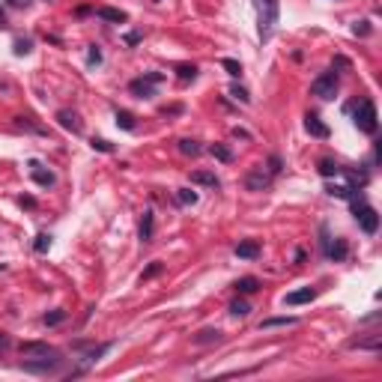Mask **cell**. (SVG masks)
I'll use <instances>...</instances> for the list:
<instances>
[{"label": "cell", "instance_id": "obj_1", "mask_svg": "<svg viewBox=\"0 0 382 382\" xmlns=\"http://www.w3.org/2000/svg\"><path fill=\"white\" fill-rule=\"evenodd\" d=\"M355 126L364 134H376V126H379V117H376V105L370 99H361L358 108H355Z\"/></svg>", "mask_w": 382, "mask_h": 382}, {"label": "cell", "instance_id": "obj_2", "mask_svg": "<svg viewBox=\"0 0 382 382\" xmlns=\"http://www.w3.org/2000/svg\"><path fill=\"white\" fill-rule=\"evenodd\" d=\"M352 215H355V221L361 224V230H364L367 236H373V233L379 230V215H376V209L367 206L361 197H358V200L352 197Z\"/></svg>", "mask_w": 382, "mask_h": 382}, {"label": "cell", "instance_id": "obj_3", "mask_svg": "<svg viewBox=\"0 0 382 382\" xmlns=\"http://www.w3.org/2000/svg\"><path fill=\"white\" fill-rule=\"evenodd\" d=\"M257 6H260V39L269 42L278 24V0H257Z\"/></svg>", "mask_w": 382, "mask_h": 382}, {"label": "cell", "instance_id": "obj_4", "mask_svg": "<svg viewBox=\"0 0 382 382\" xmlns=\"http://www.w3.org/2000/svg\"><path fill=\"white\" fill-rule=\"evenodd\" d=\"M72 350L81 352V361H84V364H96V361H99L105 352L114 350V341H108V344H99V347H96V344H87V341H75V344H72Z\"/></svg>", "mask_w": 382, "mask_h": 382}, {"label": "cell", "instance_id": "obj_5", "mask_svg": "<svg viewBox=\"0 0 382 382\" xmlns=\"http://www.w3.org/2000/svg\"><path fill=\"white\" fill-rule=\"evenodd\" d=\"M60 355H45V358H30V361H21V370L27 373H57L60 370Z\"/></svg>", "mask_w": 382, "mask_h": 382}, {"label": "cell", "instance_id": "obj_6", "mask_svg": "<svg viewBox=\"0 0 382 382\" xmlns=\"http://www.w3.org/2000/svg\"><path fill=\"white\" fill-rule=\"evenodd\" d=\"M311 93L319 96V99H335V96H338V72L331 69V72L319 75L317 81L311 84Z\"/></svg>", "mask_w": 382, "mask_h": 382}, {"label": "cell", "instance_id": "obj_7", "mask_svg": "<svg viewBox=\"0 0 382 382\" xmlns=\"http://www.w3.org/2000/svg\"><path fill=\"white\" fill-rule=\"evenodd\" d=\"M24 358H45V355H60V352L54 350V347H48V344H39V341H27V344H21L18 347Z\"/></svg>", "mask_w": 382, "mask_h": 382}, {"label": "cell", "instance_id": "obj_8", "mask_svg": "<svg viewBox=\"0 0 382 382\" xmlns=\"http://www.w3.org/2000/svg\"><path fill=\"white\" fill-rule=\"evenodd\" d=\"M245 188L248 191H266L269 188V173H266L263 167L248 170V173H245Z\"/></svg>", "mask_w": 382, "mask_h": 382}, {"label": "cell", "instance_id": "obj_9", "mask_svg": "<svg viewBox=\"0 0 382 382\" xmlns=\"http://www.w3.org/2000/svg\"><path fill=\"white\" fill-rule=\"evenodd\" d=\"M128 90H131V96H137V99H153L156 96V81H150V75H144V78H134L128 84Z\"/></svg>", "mask_w": 382, "mask_h": 382}, {"label": "cell", "instance_id": "obj_10", "mask_svg": "<svg viewBox=\"0 0 382 382\" xmlns=\"http://www.w3.org/2000/svg\"><path fill=\"white\" fill-rule=\"evenodd\" d=\"M314 299H317V290H311V287H302V290H293V293H287V296H284V305L296 308V305H308V302H314Z\"/></svg>", "mask_w": 382, "mask_h": 382}, {"label": "cell", "instance_id": "obj_11", "mask_svg": "<svg viewBox=\"0 0 382 382\" xmlns=\"http://www.w3.org/2000/svg\"><path fill=\"white\" fill-rule=\"evenodd\" d=\"M305 128H308V134H311V137H322V140L331 134V131H328V126L319 120L317 114H308V117H305Z\"/></svg>", "mask_w": 382, "mask_h": 382}, {"label": "cell", "instance_id": "obj_12", "mask_svg": "<svg viewBox=\"0 0 382 382\" xmlns=\"http://www.w3.org/2000/svg\"><path fill=\"white\" fill-rule=\"evenodd\" d=\"M96 15H99L102 21H111V24H126L128 21L126 12H123V9H114V6H99Z\"/></svg>", "mask_w": 382, "mask_h": 382}, {"label": "cell", "instance_id": "obj_13", "mask_svg": "<svg viewBox=\"0 0 382 382\" xmlns=\"http://www.w3.org/2000/svg\"><path fill=\"white\" fill-rule=\"evenodd\" d=\"M325 257L335 260V263H344V260L350 257V245H347V239H335V245L325 248Z\"/></svg>", "mask_w": 382, "mask_h": 382}, {"label": "cell", "instance_id": "obj_14", "mask_svg": "<svg viewBox=\"0 0 382 382\" xmlns=\"http://www.w3.org/2000/svg\"><path fill=\"white\" fill-rule=\"evenodd\" d=\"M57 123H60L66 131H72V134H81V120H78L75 111H60V114H57Z\"/></svg>", "mask_w": 382, "mask_h": 382}, {"label": "cell", "instance_id": "obj_15", "mask_svg": "<svg viewBox=\"0 0 382 382\" xmlns=\"http://www.w3.org/2000/svg\"><path fill=\"white\" fill-rule=\"evenodd\" d=\"M221 331H218V328H200V331H197V335H194V344H197V347H206V344H221Z\"/></svg>", "mask_w": 382, "mask_h": 382}, {"label": "cell", "instance_id": "obj_16", "mask_svg": "<svg viewBox=\"0 0 382 382\" xmlns=\"http://www.w3.org/2000/svg\"><path fill=\"white\" fill-rule=\"evenodd\" d=\"M236 257H239V260H257V257H260V242H254V239L239 242V245H236Z\"/></svg>", "mask_w": 382, "mask_h": 382}, {"label": "cell", "instance_id": "obj_17", "mask_svg": "<svg viewBox=\"0 0 382 382\" xmlns=\"http://www.w3.org/2000/svg\"><path fill=\"white\" fill-rule=\"evenodd\" d=\"M137 233H140V242H153V233H156V215L153 212H144Z\"/></svg>", "mask_w": 382, "mask_h": 382}, {"label": "cell", "instance_id": "obj_18", "mask_svg": "<svg viewBox=\"0 0 382 382\" xmlns=\"http://www.w3.org/2000/svg\"><path fill=\"white\" fill-rule=\"evenodd\" d=\"M191 182H194V185H209V188H218V185H221L218 176L209 173V170H194V173H191Z\"/></svg>", "mask_w": 382, "mask_h": 382}, {"label": "cell", "instance_id": "obj_19", "mask_svg": "<svg viewBox=\"0 0 382 382\" xmlns=\"http://www.w3.org/2000/svg\"><path fill=\"white\" fill-rule=\"evenodd\" d=\"M284 325H299L296 317H269L260 322V328H284Z\"/></svg>", "mask_w": 382, "mask_h": 382}, {"label": "cell", "instance_id": "obj_20", "mask_svg": "<svg viewBox=\"0 0 382 382\" xmlns=\"http://www.w3.org/2000/svg\"><path fill=\"white\" fill-rule=\"evenodd\" d=\"M317 170H319V176H325V179H328V176H338V173H341L344 167H341L338 161H331V159H319Z\"/></svg>", "mask_w": 382, "mask_h": 382}, {"label": "cell", "instance_id": "obj_21", "mask_svg": "<svg viewBox=\"0 0 382 382\" xmlns=\"http://www.w3.org/2000/svg\"><path fill=\"white\" fill-rule=\"evenodd\" d=\"M257 290H260V281H257L254 275H245V278H239V281H236V293H242V296L257 293Z\"/></svg>", "mask_w": 382, "mask_h": 382}, {"label": "cell", "instance_id": "obj_22", "mask_svg": "<svg viewBox=\"0 0 382 382\" xmlns=\"http://www.w3.org/2000/svg\"><path fill=\"white\" fill-rule=\"evenodd\" d=\"M33 179H36L42 188H51V185H54V173H51V170H39L36 161H33Z\"/></svg>", "mask_w": 382, "mask_h": 382}, {"label": "cell", "instance_id": "obj_23", "mask_svg": "<svg viewBox=\"0 0 382 382\" xmlns=\"http://www.w3.org/2000/svg\"><path fill=\"white\" fill-rule=\"evenodd\" d=\"M179 153H182V156H200L203 147H200L197 140H191V137H182V140H179Z\"/></svg>", "mask_w": 382, "mask_h": 382}, {"label": "cell", "instance_id": "obj_24", "mask_svg": "<svg viewBox=\"0 0 382 382\" xmlns=\"http://www.w3.org/2000/svg\"><path fill=\"white\" fill-rule=\"evenodd\" d=\"M379 344H382V338H379V335H373V338H367V341H352L350 347H358V350L376 352V350H379Z\"/></svg>", "mask_w": 382, "mask_h": 382}, {"label": "cell", "instance_id": "obj_25", "mask_svg": "<svg viewBox=\"0 0 382 382\" xmlns=\"http://www.w3.org/2000/svg\"><path fill=\"white\" fill-rule=\"evenodd\" d=\"M230 314L233 317H248L251 314V305L245 299H236V302H230Z\"/></svg>", "mask_w": 382, "mask_h": 382}, {"label": "cell", "instance_id": "obj_26", "mask_svg": "<svg viewBox=\"0 0 382 382\" xmlns=\"http://www.w3.org/2000/svg\"><path fill=\"white\" fill-rule=\"evenodd\" d=\"M176 75H179L182 81H194V78H197V66L194 63H179L176 66Z\"/></svg>", "mask_w": 382, "mask_h": 382}, {"label": "cell", "instance_id": "obj_27", "mask_svg": "<svg viewBox=\"0 0 382 382\" xmlns=\"http://www.w3.org/2000/svg\"><path fill=\"white\" fill-rule=\"evenodd\" d=\"M117 126L123 128V131H134V117L128 111H117Z\"/></svg>", "mask_w": 382, "mask_h": 382}, {"label": "cell", "instance_id": "obj_28", "mask_svg": "<svg viewBox=\"0 0 382 382\" xmlns=\"http://www.w3.org/2000/svg\"><path fill=\"white\" fill-rule=\"evenodd\" d=\"M209 153H212L218 161H224V164H230V161H233V153H230L227 147H221V144H212V150H209Z\"/></svg>", "mask_w": 382, "mask_h": 382}, {"label": "cell", "instance_id": "obj_29", "mask_svg": "<svg viewBox=\"0 0 382 382\" xmlns=\"http://www.w3.org/2000/svg\"><path fill=\"white\" fill-rule=\"evenodd\" d=\"M161 272H164V263H150L144 272H140V281H150V278H159Z\"/></svg>", "mask_w": 382, "mask_h": 382}, {"label": "cell", "instance_id": "obj_30", "mask_svg": "<svg viewBox=\"0 0 382 382\" xmlns=\"http://www.w3.org/2000/svg\"><path fill=\"white\" fill-rule=\"evenodd\" d=\"M328 194H331V197L350 200V197H355V188H350V185H328Z\"/></svg>", "mask_w": 382, "mask_h": 382}, {"label": "cell", "instance_id": "obj_31", "mask_svg": "<svg viewBox=\"0 0 382 382\" xmlns=\"http://www.w3.org/2000/svg\"><path fill=\"white\" fill-rule=\"evenodd\" d=\"M48 248H51V236H48V233H39L36 242H33V251H36V254H45Z\"/></svg>", "mask_w": 382, "mask_h": 382}, {"label": "cell", "instance_id": "obj_32", "mask_svg": "<svg viewBox=\"0 0 382 382\" xmlns=\"http://www.w3.org/2000/svg\"><path fill=\"white\" fill-rule=\"evenodd\" d=\"M221 66L230 72V75H233V78H242V63H239V60H233V57H224Z\"/></svg>", "mask_w": 382, "mask_h": 382}, {"label": "cell", "instance_id": "obj_33", "mask_svg": "<svg viewBox=\"0 0 382 382\" xmlns=\"http://www.w3.org/2000/svg\"><path fill=\"white\" fill-rule=\"evenodd\" d=\"M176 200H179L182 206H188V203H197V191H191V188H179V191H176Z\"/></svg>", "mask_w": 382, "mask_h": 382}, {"label": "cell", "instance_id": "obj_34", "mask_svg": "<svg viewBox=\"0 0 382 382\" xmlns=\"http://www.w3.org/2000/svg\"><path fill=\"white\" fill-rule=\"evenodd\" d=\"M63 319H66V311H60V308H57V311L45 314V317H42V322H45V325H60Z\"/></svg>", "mask_w": 382, "mask_h": 382}, {"label": "cell", "instance_id": "obj_35", "mask_svg": "<svg viewBox=\"0 0 382 382\" xmlns=\"http://www.w3.org/2000/svg\"><path fill=\"white\" fill-rule=\"evenodd\" d=\"M30 51H33V42H30V39H15V54H18V57H27Z\"/></svg>", "mask_w": 382, "mask_h": 382}, {"label": "cell", "instance_id": "obj_36", "mask_svg": "<svg viewBox=\"0 0 382 382\" xmlns=\"http://www.w3.org/2000/svg\"><path fill=\"white\" fill-rule=\"evenodd\" d=\"M230 96H233V99H239L242 105H248V102H251L248 90H245V87H239V84H233V87H230Z\"/></svg>", "mask_w": 382, "mask_h": 382}, {"label": "cell", "instance_id": "obj_37", "mask_svg": "<svg viewBox=\"0 0 382 382\" xmlns=\"http://www.w3.org/2000/svg\"><path fill=\"white\" fill-rule=\"evenodd\" d=\"M90 147L99 150V153H114V147H111L108 140H102V137H93V140H90Z\"/></svg>", "mask_w": 382, "mask_h": 382}, {"label": "cell", "instance_id": "obj_38", "mask_svg": "<svg viewBox=\"0 0 382 382\" xmlns=\"http://www.w3.org/2000/svg\"><path fill=\"white\" fill-rule=\"evenodd\" d=\"M87 63H90V66H99V63H102V51H99V45H90V54H87Z\"/></svg>", "mask_w": 382, "mask_h": 382}, {"label": "cell", "instance_id": "obj_39", "mask_svg": "<svg viewBox=\"0 0 382 382\" xmlns=\"http://www.w3.org/2000/svg\"><path fill=\"white\" fill-rule=\"evenodd\" d=\"M281 170H284L281 156H269V173H281Z\"/></svg>", "mask_w": 382, "mask_h": 382}, {"label": "cell", "instance_id": "obj_40", "mask_svg": "<svg viewBox=\"0 0 382 382\" xmlns=\"http://www.w3.org/2000/svg\"><path fill=\"white\" fill-rule=\"evenodd\" d=\"M352 33H355V36H367V33H370V21H358V24L352 27Z\"/></svg>", "mask_w": 382, "mask_h": 382}, {"label": "cell", "instance_id": "obj_41", "mask_svg": "<svg viewBox=\"0 0 382 382\" xmlns=\"http://www.w3.org/2000/svg\"><path fill=\"white\" fill-rule=\"evenodd\" d=\"M21 206H27V209H36V200H33L30 194H24V197H21Z\"/></svg>", "mask_w": 382, "mask_h": 382}, {"label": "cell", "instance_id": "obj_42", "mask_svg": "<svg viewBox=\"0 0 382 382\" xmlns=\"http://www.w3.org/2000/svg\"><path fill=\"white\" fill-rule=\"evenodd\" d=\"M233 134H236V137H242V140H248V137H251V134H248L245 128H233Z\"/></svg>", "mask_w": 382, "mask_h": 382}, {"label": "cell", "instance_id": "obj_43", "mask_svg": "<svg viewBox=\"0 0 382 382\" xmlns=\"http://www.w3.org/2000/svg\"><path fill=\"white\" fill-rule=\"evenodd\" d=\"M9 344H12V341H9V335H3V331H0V350H6Z\"/></svg>", "mask_w": 382, "mask_h": 382}, {"label": "cell", "instance_id": "obj_44", "mask_svg": "<svg viewBox=\"0 0 382 382\" xmlns=\"http://www.w3.org/2000/svg\"><path fill=\"white\" fill-rule=\"evenodd\" d=\"M126 42H128V45H137V42H140V36H137V33H128Z\"/></svg>", "mask_w": 382, "mask_h": 382}, {"label": "cell", "instance_id": "obj_45", "mask_svg": "<svg viewBox=\"0 0 382 382\" xmlns=\"http://www.w3.org/2000/svg\"><path fill=\"white\" fill-rule=\"evenodd\" d=\"M0 27H6V12H3V6H0Z\"/></svg>", "mask_w": 382, "mask_h": 382}, {"label": "cell", "instance_id": "obj_46", "mask_svg": "<svg viewBox=\"0 0 382 382\" xmlns=\"http://www.w3.org/2000/svg\"><path fill=\"white\" fill-rule=\"evenodd\" d=\"M9 3H15V6H27V0H9Z\"/></svg>", "mask_w": 382, "mask_h": 382}]
</instances>
